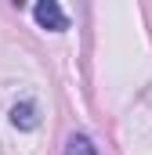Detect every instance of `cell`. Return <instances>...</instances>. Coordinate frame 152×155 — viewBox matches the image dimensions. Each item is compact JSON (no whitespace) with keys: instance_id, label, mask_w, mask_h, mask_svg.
<instances>
[{"instance_id":"1","label":"cell","mask_w":152,"mask_h":155,"mask_svg":"<svg viewBox=\"0 0 152 155\" xmlns=\"http://www.w3.org/2000/svg\"><path fill=\"white\" fill-rule=\"evenodd\" d=\"M33 18H36L40 29H51V33H62V29H69V18H65V11L54 4V0H40L36 7H33Z\"/></svg>"},{"instance_id":"2","label":"cell","mask_w":152,"mask_h":155,"mask_svg":"<svg viewBox=\"0 0 152 155\" xmlns=\"http://www.w3.org/2000/svg\"><path fill=\"white\" fill-rule=\"evenodd\" d=\"M11 123H15L18 130H36V126H40L36 105H33V101H18V105L11 108Z\"/></svg>"},{"instance_id":"3","label":"cell","mask_w":152,"mask_h":155,"mask_svg":"<svg viewBox=\"0 0 152 155\" xmlns=\"http://www.w3.org/2000/svg\"><path fill=\"white\" fill-rule=\"evenodd\" d=\"M65 155H98V148L91 144V137H83V134H73V137L65 141Z\"/></svg>"}]
</instances>
